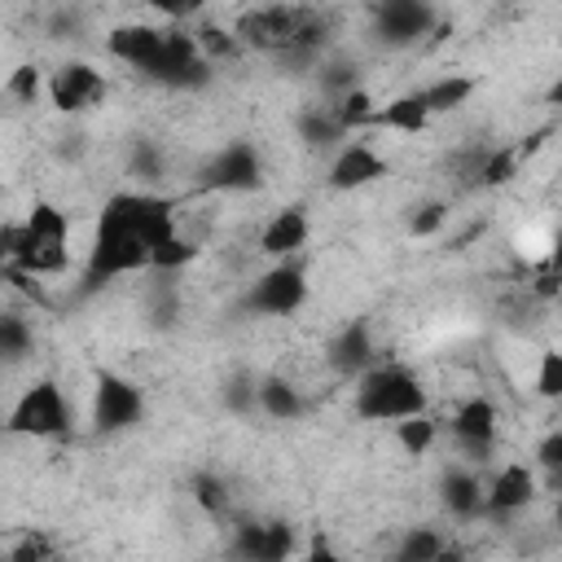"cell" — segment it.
I'll list each match as a JSON object with an SVG mask.
<instances>
[{"instance_id":"cell-12","label":"cell","mask_w":562,"mask_h":562,"mask_svg":"<svg viewBox=\"0 0 562 562\" xmlns=\"http://www.w3.org/2000/svg\"><path fill=\"white\" fill-rule=\"evenodd\" d=\"M162 44H167V31H162V26H149V22H123V26H114V31L105 35V53H110L114 61L140 70V75L154 70Z\"/></svg>"},{"instance_id":"cell-41","label":"cell","mask_w":562,"mask_h":562,"mask_svg":"<svg viewBox=\"0 0 562 562\" xmlns=\"http://www.w3.org/2000/svg\"><path fill=\"white\" fill-rule=\"evenodd\" d=\"M18 237H22L18 224H4V228H0V268H13V259H18Z\"/></svg>"},{"instance_id":"cell-37","label":"cell","mask_w":562,"mask_h":562,"mask_svg":"<svg viewBox=\"0 0 562 562\" xmlns=\"http://www.w3.org/2000/svg\"><path fill=\"white\" fill-rule=\"evenodd\" d=\"M53 553H57V544H53L48 536H35V531H31V536H22V540L9 549V558H13V562H44V558H53Z\"/></svg>"},{"instance_id":"cell-39","label":"cell","mask_w":562,"mask_h":562,"mask_svg":"<svg viewBox=\"0 0 562 562\" xmlns=\"http://www.w3.org/2000/svg\"><path fill=\"white\" fill-rule=\"evenodd\" d=\"M79 31H83V18L70 13V9H57V13L48 18V35H53V40H70V35H79Z\"/></svg>"},{"instance_id":"cell-34","label":"cell","mask_w":562,"mask_h":562,"mask_svg":"<svg viewBox=\"0 0 562 562\" xmlns=\"http://www.w3.org/2000/svg\"><path fill=\"white\" fill-rule=\"evenodd\" d=\"M4 92L13 97V101H22V105H35V97L44 92V75L26 61V66H18L13 75H9V83H4Z\"/></svg>"},{"instance_id":"cell-1","label":"cell","mask_w":562,"mask_h":562,"mask_svg":"<svg viewBox=\"0 0 562 562\" xmlns=\"http://www.w3.org/2000/svg\"><path fill=\"white\" fill-rule=\"evenodd\" d=\"M176 233V202L158 198L149 189L136 193H114L101 206L92 246H88V263H83V294L101 290L105 281L123 277V272H140L149 268V250Z\"/></svg>"},{"instance_id":"cell-22","label":"cell","mask_w":562,"mask_h":562,"mask_svg":"<svg viewBox=\"0 0 562 562\" xmlns=\"http://www.w3.org/2000/svg\"><path fill=\"white\" fill-rule=\"evenodd\" d=\"M294 127H299V140H307V145H316V149H334L338 140H347V127L334 119L329 105H307V110L294 119Z\"/></svg>"},{"instance_id":"cell-33","label":"cell","mask_w":562,"mask_h":562,"mask_svg":"<svg viewBox=\"0 0 562 562\" xmlns=\"http://www.w3.org/2000/svg\"><path fill=\"white\" fill-rule=\"evenodd\" d=\"M193 40H198V48H202L206 61H224V57H233L241 48L237 35L224 31V26H202V31H193Z\"/></svg>"},{"instance_id":"cell-38","label":"cell","mask_w":562,"mask_h":562,"mask_svg":"<svg viewBox=\"0 0 562 562\" xmlns=\"http://www.w3.org/2000/svg\"><path fill=\"white\" fill-rule=\"evenodd\" d=\"M536 461H540L549 474H558V470H562V430H549V435L540 439V448H536Z\"/></svg>"},{"instance_id":"cell-11","label":"cell","mask_w":562,"mask_h":562,"mask_svg":"<svg viewBox=\"0 0 562 562\" xmlns=\"http://www.w3.org/2000/svg\"><path fill=\"white\" fill-rule=\"evenodd\" d=\"M536 501V470L522 461H509L483 483V518H514Z\"/></svg>"},{"instance_id":"cell-10","label":"cell","mask_w":562,"mask_h":562,"mask_svg":"<svg viewBox=\"0 0 562 562\" xmlns=\"http://www.w3.org/2000/svg\"><path fill=\"white\" fill-rule=\"evenodd\" d=\"M44 88L61 114H83L97 101H105V75L92 61H61Z\"/></svg>"},{"instance_id":"cell-14","label":"cell","mask_w":562,"mask_h":562,"mask_svg":"<svg viewBox=\"0 0 562 562\" xmlns=\"http://www.w3.org/2000/svg\"><path fill=\"white\" fill-rule=\"evenodd\" d=\"M386 171H391V167H386V158H382L373 145L351 140V145H342V149L334 154V162H329V189L351 193V189H364V184L382 180Z\"/></svg>"},{"instance_id":"cell-2","label":"cell","mask_w":562,"mask_h":562,"mask_svg":"<svg viewBox=\"0 0 562 562\" xmlns=\"http://www.w3.org/2000/svg\"><path fill=\"white\" fill-rule=\"evenodd\" d=\"M356 417L364 422H400L426 408V386L408 364H369L356 373Z\"/></svg>"},{"instance_id":"cell-25","label":"cell","mask_w":562,"mask_h":562,"mask_svg":"<svg viewBox=\"0 0 562 562\" xmlns=\"http://www.w3.org/2000/svg\"><path fill=\"white\" fill-rule=\"evenodd\" d=\"M518 162H522V149H487L483 154V162H479V171H474V184H483V189H501V184H509L514 176H518Z\"/></svg>"},{"instance_id":"cell-26","label":"cell","mask_w":562,"mask_h":562,"mask_svg":"<svg viewBox=\"0 0 562 562\" xmlns=\"http://www.w3.org/2000/svg\"><path fill=\"white\" fill-rule=\"evenodd\" d=\"M198 259V241H189V237H180V233H167L154 250H149V268L154 272H180V268H189Z\"/></svg>"},{"instance_id":"cell-42","label":"cell","mask_w":562,"mask_h":562,"mask_svg":"<svg viewBox=\"0 0 562 562\" xmlns=\"http://www.w3.org/2000/svg\"><path fill=\"white\" fill-rule=\"evenodd\" d=\"M536 294L553 299V294H558V277H553V272H544V277H540V285H536Z\"/></svg>"},{"instance_id":"cell-17","label":"cell","mask_w":562,"mask_h":562,"mask_svg":"<svg viewBox=\"0 0 562 562\" xmlns=\"http://www.w3.org/2000/svg\"><path fill=\"white\" fill-rule=\"evenodd\" d=\"M307 237H312L307 211H303V206H285V211H277V215L263 224L259 250H263L268 259H290V255H299V250L307 246Z\"/></svg>"},{"instance_id":"cell-21","label":"cell","mask_w":562,"mask_h":562,"mask_svg":"<svg viewBox=\"0 0 562 562\" xmlns=\"http://www.w3.org/2000/svg\"><path fill=\"white\" fill-rule=\"evenodd\" d=\"M417 92H422V101H426V110H430V119H435V114L461 110V105L474 97V79H470V75H443V79H430V83L417 88Z\"/></svg>"},{"instance_id":"cell-35","label":"cell","mask_w":562,"mask_h":562,"mask_svg":"<svg viewBox=\"0 0 562 562\" xmlns=\"http://www.w3.org/2000/svg\"><path fill=\"white\" fill-rule=\"evenodd\" d=\"M443 224H448V202H422V206L408 215V233H413V237H435Z\"/></svg>"},{"instance_id":"cell-31","label":"cell","mask_w":562,"mask_h":562,"mask_svg":"<svg viewBox=\"0 0 562 562\" xmlns=\"http://www.w3.org/2000/svg\"><path fill=\"white\" fill-rule=\"evenodd\" d=\"M255 391H259V378H250V373H233V378L220 386L224 408H228V413H237V417L255 413Z\"/></svg>"},{"instance_id":"cell-8","label":"cell","mask_w":562,"mask_h":562,"mask_svg":"<svg viewBox=\"0 0 562 562\" xmlns=\"http://www.w3.org/2000/svg\"><path fill=\"white\" fill-rule=\"evenodd\" d=\"M259 184H263V158L250 140H228L202 167V189H215V193H250Z\"/></svg>"},{"instance_id":"cell-9","label":"cell","mask_w":562,"mask_h":562,"mask_svg":"<svg viewBox=\"0 0 562 562\" xmlns=\"http://www.w3.org/2000/svg\"><path fill=\"white\" fill-rule=\"evenodd\" d=\"M439 26L430 0H373V31L391 48H408Z\"/></svg>"},{"instance_id":"cell-20","label":"cell","mask_w":562,"mask_h":562,"mask_svg":"<svg viewBox=\"0 0 562 562\" xmlns=\"http://www.w3.org/2000/svg\"><path fill=\"white\" fill-rule=\"evenodd\" d=\"M255 408L272 422H299L307 413V400L299 395L294 382L285 378H259V391H255Z\"/></svg>"},{"instance_id":"cell-23","label":"cell","mask_w":562,"mask_h":562,"mask_svg":"<svg viewBox=\"0 0 562 562\" xmlns=\"http://www.w3.org/2000/svg\"><path fill=\"white\" fill-rule=\"evenodd\" d=\"M435 439H439V426L430 422V413H426V408H422V413H408V417H400V422H395V443H400L408 457L430 452V448H435Z\"/></svg>"},{"instance_id":"cell-15","label":"cell","mask_w":562,"mask_h":562,"mask_svg":"<svg viewBox=\"0 0 562 562\" xmlns=\"http://www.w3.org/2000/svg\"><path fill=\"white\" fill-rule=\"evenodd\" d=\"M233 553L250 562H281L294 553V527L290 522H241L233 531Z\"/></svg>"},{"instance_id":"cell-32","label":"cell","mask_w":562,"mask_h":562,"mask_svg":"<svg viewBox=\"0 0 562 562\" xmlns=\"http://www.w3.org/2000/svg\"><path fill=\"white\" fill-rule=\"evenodd\" d=\"M31 325L22 316H0V360H22L31 351Z\"/></svg>"},{"instance_id":"cell-36","label":"cell","mask_w":562,"mask_h":562,"mask_svg":"<svg viewBox=\"0 0 562 562\" xmlns=\"http://www.w3.org/2000/svg\"><path fill=\"white\" fill-rule=\"evenodd\" d=\"M536 395H544V400H558V395H562V356H558V351H540V364H536Z\"/></svg>"},{"instance_id":"cell-24","label":"cell","mask_w":562,"mask_h":562,"mask_svg":"<svg viewBox=\"0 0 562 562\" xmlns=\"http://www.w3.org/2000/svg\"><path fill=\"white\" fill-rule=\"evenodd\" d=\"M443 553H448V544L435 527H408L404 540L395 544V562H439Z\"/></svg>"},{"instance_id":"cell-7","label":"cell","mask_w":562,"mask_h":562,"mask_svg":"<svg viewBox=\"0 0 562 562\" xmlns=\"http://www.w3.org/2000/svg\"><path fill=\"white\" fill-rule=\"evenodd\" d=\"M140 417H145V391L123 373H97L92 430L97 435H119V430H132Z\"/></svg>"},{"instance_id":"cell-13","label":"cell","mask_w":562,"mask_h":562,"mask_svg":"<svg viewBox=\"0 0 562 562\" xmlns=\"http://www.w3.org/2000/svg\"><path fill=\"white\" fill-rule=\"evenodd\" d=\"M452 439L470 461H483L496 443V404L487 395H470L452 417Z\"/></svg>"},{"instance_id":"cell-40","label":"cell","mask_w":562,"mask_h":562,"mask_svg":"<svg viewBox=\"0 0 562 562\" xmlns=\"http://www.w3.org/2000/svg\"><path fill=\"white\" fill-rule=\"evenodd\" d=\"M149 4H154V9L162 13V18L180 22V18H193V13H198V9L206 4V0H149Z\"/></svg>"},{"instance_id":"cell-30","label":"cell","mask_w":562,"mask_h":562,"mask_svg":"<svg viewBox=\"0 0 562 562\" xmlns=\"http://www.w3.org/2000/svg\"><path fill=\"white\" fill-rule=\"evenodd\" d=\"M329 110H334V119L351 132V127H364V119H369V110H373V97H369L364 88H351V92L334 97V101H329Z\"/></svg>"},{"instance_id":"cell-4","label":"cell","mask_w":562,"mask_h":562,"mask_svg":"<svg viewBox=\"0 0 562 562\" xmlns=\"http://www.w3.org/2000/svg\"><path fill=\"white\" fill-rule=\"evenodd\" d=\"M4 430L9 435H22V439H57V435H66L70 430V404H66L61 386L53 378L31 382L13 400L9 417H4Z\"/></svg>"},{"instance_id":"cell-18","label":"cell","mask_w":562,"mask_h":562,"mask_svg":"<svg viewBox=\"0 0 562 562\" xmlns=\"http://www.w3.org/2000/svg\"><path fill=\"white\" fill-rule=\"evenodd\" d=\"M439 501L457 522L483 518V479L465 465H448L443 479H439Z\"/></svg>"},{"instance_id":"cell-28","label":"cell","mask_w":562,"mask_h":562,"mask_svg":"<svg viewBox=\"0 0 562 562\" xmlns=\"http://www.w3.org/2000/svg\"><path fill=\"white\" fill-rule=\"evenodd\" d=\"M193 501H198L206 514L224 518V514H228V505H233V492H228V483H224L220 474L202 470V474H193Z\"/></svg>"},{"instance_id":"cell-6","label":"cell","mask_w":562,"mask_h":562,"mask_svg":"<svg viewBox=\"0 0 562 562\" xmlns=\"http://www.w3.org/2000/svg\"><path fill=\"white\" fill-rule=\"evenodd\" d=\"M211 75H215V61L202 57L198 40L189 31H167V44H162V53H158V61L145 79H154L162 88H176V92H198V88L211 83Z\"/></svg>"},{"instance_id":"cell-3","label":"cell","mask_w":562,"mask_h":562,"mask_svg":"<svg viewBox=\"0 0 562 562\" xmlns=\"http://www.w3.org/2000/svg\"><path fill=\"white\" fill-rule=\"evenodd\" d=\"M18 228H22V237H18V259H13V268L35 272V277H48V272H61V268H66L70 220H66L61 206L35 202L31 215H26Z\"/></svg>"},{"instance_id":"cell-5","label":"cell","mask_w":562,"mask_h":562,"mask_svg":"<svg viewBox=\"0 0 562 562\" xmlns=\"http://www.w3.org/2000/svg\"><path fill=\"white\" fill-rule=\"evenodd\" d=\"M303 303H307V268L294 255L290 259H277L246 290V312H255V316H290Z\"/></svg>"},{"instance_id":"cell-29","label":"cell","mask_w":562,"mask_h":562,"mask_svg":"<svg viewBox=\"0 0 562 562\" xmlns=\"http://www.w3.org/2000/svg\"><path fill=\"white\" fill-rule=\"evenodd\" d=\"M127 171H132L136 180H145V184L162 180V149H158L154 140H145V136H136V140H132V154H127Z\"/></svg>"},{"instance_id":"cell-27","label":"cell","mask_w":562,"mask_h":562,"mask_svg":"<svg viewBox=\"0 0 562 562\" xmlns=\"http://www.w3.org/2000/svg\"><path fill=\"white\" fill-rule=\"evenodd\" d=\"M316 83H321V92L334 101V97L360 88V66H356V61H342V57H334V61H316Z\"/></svg>"},{"instance_id":"cell-19","label":"cell","mask_w":562,"mask_h":562,"mask_svg":"<svg viewBox=\"0 0 562 562\" xmlns=\"http://www.w3.org/2000/svg\"><path fill=\"white\" fill-rule=\"evenodd\" d=\"M364 127H391V132H426L430 127V110L422 101V92H404L386 105H373Z\"/></svg>"},{"instance_id":"cell-16","label":"cell","mask_w":562,"mask_h":562,"mask_svg":"<svg viewBox=\"0 0 562 562\" xmlns=\"http://www.w3.org/2000/svg\"><path fill=\"white\" fill-rule=\"evenodd\" d=\"M373 334H369V321H347L334 338H329V347H325V360H329V369L338 373V378H356V373H364L369 364H373Z\"/></svg>"}]
</instances>
